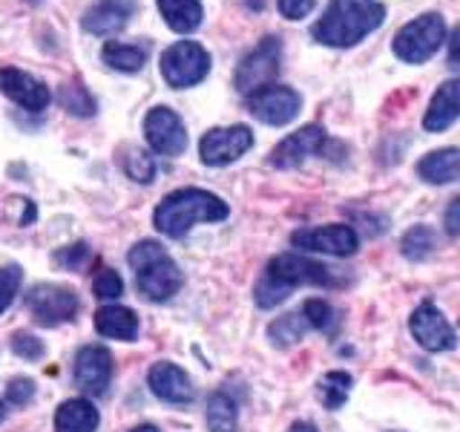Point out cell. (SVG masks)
I'll return each instance as SVG.
<instances>
[{"instance_id": "cell-24", "label": "cell", "mask_w": 460, "mask_h": 432, "mask_svg": "<svg viewBox=\"0 0 460 432\" xmlns=\"http://www.w3.org/2000/svg\"><path fill=\"white\" fill-rule=\"evenodd\" d=\"M150 58L147 43H121V40H107L101 50V61L115 72H138Z\"/></svg>"}, {"instance_id": "cell-42", "label": "cell", "mask_w": 460, "mask_h": 432, "mask_svg": "<svg viewBox=\"0 0 460 432\" xmlns=\"http://www.w3.org/2000/svg\"><path fill=\"white\" fill-rule=\"evenodd\" d=\"M4 418H6V403L0 400V421H4Z\"/></svg>"}, {"instance_id": "cell-18", "label": "cell", "mask_w": 460, "mask_h": 432, "mask_svg": "<svg viewBox=\"0 0 460 432\" xmlns=\"http://www.w3.org/2000/svg\"><path fill=\"white\" fill-rule=\"evenodd\" d=\"M133 12H136V0H95L84 12L81 26L90 35H115L129 23Z\"/></svg>"}, {"instance_id": "cell-22", "label": "cell", "mask_w": 460, "mask_h": 432, "mask_svg": "<svg viewBox=\"0 0 460 432\" xmlns=\"http://www.w3.org/2000/svg\"><path fill=\"white\" fill-rule=\"evenodd\" d=\"M95 331L101 338H112V340H136L138 317L127 306H104L95 311Z\"/></svg>"}, {"instance_id": "cell-10", "label": "cell", "mask_w": 460, "mask_h": 432, "mask_svg": "<svg viewBox=\"0 0 460 432\" xmlns=\"http://www.w3.org/2000/svg\"><path fill=\"white\" fill-rule=\"evenodd\" d=\"M244 101H248V110L253 119H259L262 124H270V127L291 124L302 110V95L282 84H270L265 90L248 95Z\"/></svg>"}, {"instance_id": "cell-1", "label": "cell", "mask_w": 460, "mask_h": 432, "mask_svg": "<svg viewBox=\"0 0 460 432\" xmlns=\"http://www.w3.org/2000/svg\"><path fill=\"white\" fill-rule=\"evenodd\" d=\"M385 21V6L380 0H331L323 18L314 23L311 38L323 47L349 50L377 32Z\"/></svg>"}, {"instance_id": "cell-6", "label": "cell", "mask_w": 460, "mask_h": 432, "mask_svg": "<svg viewBox=\"0 0 460 432\" xmlns=\"http://www.w3.org/2000/svg\"><path fill=\"white\" fill-rule=\"evenodd\" d=\"M279 64H282V40L277 35H268L259 40V47L251 50L242 58V64L236 67L234 84L236 90L248 98L259 90H265L279 76Z\"/></svg>"}, {"instance_id": "cell-35", "label": "cell", "mask_w": 460, "mask_h": 432, "mask_svg": "<svg viewBox=\"0 0 460 432\" xmlns=\"http://www.w3.org/2000/svg\"><path fill=\"white\" fill-rule=\"evenodd\" d=\"M35 398V383L29 378H12L9 386H6V400L14 403V407H23Z\"/></svg>"}, {"instance_id": "cell-16", "label": "cell", "mask_w": 460, "mask_h": 432, "mask_svg": "<svg viewBox=\"0 0 460 432\" xmlns=\"http://www.w3.org/2000/svg\"><path fill=\"white\" fill-rule=\"evenodd\" d=\"M0 93L29 112L47 110L49 101H52V90L47 84L35 76H29V72H23V69H14V67L0 69Z\"/></svg>"}, {"instance_id": "cell-40", "label": "cell", "mask_w": 460, "mask_h": 432, "mask_svg": "<svg viewBox=\"0 0 460 432\" xmlns=\"http://www.w3.org/2000/svg\"><path fill=\"white\" fill-rule=\"evenodd\" d=\"M288 432H320V429H316L314 424H308V421H296Z\"/></svg>"}, {"instance_id": "cell-33", "label": "cell", "mask_w": 460, "mask_h": 432, "mask_svg": "<svg viewBox=\"0 0 460 432\" xmlns=\"http://www.w3.org/2000/svg\"><path fill=\"white\" fill-rule=\"evenodd\" d=\"M21 283H23V271L18 266L0 268V314L12 306V300H14V294H18Z\"/></svg>"}, {"instance_id": "cell-7", "label": "cell", "mask_w": 460, "mask_h": 432, "mask_svg": "<svg viewBox=\"0 0 460 432\" xmlns=\"http://www.w3.org/2000/svg\"><path fill=\"white\" fill-rule=\"evenodd\" d=\"M210 72V55L196 40H176L162 52V78L172 90H187L205 81Z\"/></svg>"}, {"instance_id": "cell-36", "label": "cell", "mask_w": 460, "mask_h": 432, "mask_svg": "<svg viewBox=\"0 0 460 432\" xmlns=\"http://www.w3.org/2000/svg\"><path fill=\"white\" fill-rule=\"evenodd\" d=\"M277 6L282 12V18H288V21H302V18H308V14L314 12L316 0H279Z\"/></svg>"}, {"instance_id": "cell-29", "label": "cell", "mask_w": 460, "mask_h": 432, "mask_svg": "<svg viewBox=\"0 0 460 432\" xmlns=\"http://www.w3.org/2000/svg\"><path fill=\"white\" fill-rule=\"evenodd\" d=\"M402 256L411 259V263H420V259H426L431 254V248H435V234L426 228V225H414L409 228L406 234H402Z\"/></svg>"}, {"instance_id": "cell-12", "label": "cell", "mask_w": 460, "mask_h": 432, "mask_svg": "<svg viewBox=\"0 0 460 432\" xmlns=\"http://www.w3.org/2000/svg\"><path fill=\"white\" fill-rule=\"evenodd\" d=\"M409 328H411V338L429 352H449V349H455V343H457L452 323L446 320L443 311L429 300L420 302V306L411 311Z\"/></svg>"}, {"instance_id": "cell-37", "label": "cell", "mask_w": 460, "mask_h": 432, "mask_svg": "<svg viewBox=\"0 0 460 432\" xmlns=\"http://www.w3.org/2000/svg\"><path fill=\"white\" fill-rule=\"evenodd\" d=\"M90 254V248H86L84 242H78V245H69V248H64V251H58V263L61 266H66V268H72V266H78L81 259Z\"/></svg>"}, {"instance_id": "cell-32", "label": "cell", "mask_w": 460, "mask_h": 432, "mask_svg": "<svg viewBox=\"0 0 460 432\" xmlns=\"http://www.w3.org/2000/svg\"><path fill=\"white\" fill-rule=\"evenodd\" d=\"M93 292L98 300H119L124 294V280L112 268H101L93 280Z\"/></svg>"}, {"instance_id": "cell-27", "label": "cell", "mask_w": 460, "mask_h": 432, "mask_svg": "<svg viewBox=\"0 0 460 432\" xmlns=\"http://www.w3.org/2000/svg\"><path fill=\"white\" fill-rule=\"evenodd\" d=\"M351 374L349 372H328L320 381V400L325 403V410H340L351 395Z\"/></svg>"}, {"instance_id": "cell-38", "label": "cell", "mask_w": 460, "mask_h": 432, "mask_svg": "<svg viewBox=\"0 0 460 432\" xmlns=\"http://www.w3.org/2000/svg\"><path fill=\"white\" fill-rule=\"evenodd\" d=\"M443 225L449 230V237H460V196L449 202V208L443 213Z\"/></svg>"}, {"instance_id": "cell-26", "label": "cell", "mask_w": 460, "mask_h": 432, "mask_svg": "<svg viewBox=\"0 0 460 432\" xmlns=\"http://www.w3.org/2000/svg\"><path fill=\"white\" fill-rule=\"evenodd\" d=\"M239 424V412L236 403L227 392H216L208 400V427L210 432H236Z\"/></svg>"}, {"instance_id": "cell-23", "label": "cell", "mask_w": 460, "mask_h": 432, "mask_svg": "<svg viewBox=\"0 0 460 432\" xmlns=\"http://www.w3.org/2000/svg\"><path fill=\"white\" fill-rule=\"evenodd\" d=\"M158 12H162L164 23L179 35H190L201 26L205 18V9H201V0H155Z\"/></svg>"}, {"instance_id": "cell-31", "label": "cell", "mask_w": 460, "mask_h": 432, "mask_svg": "<svg viewBox=\"0 0 460 432\" xmlns=\"http://www.w3.org/2000/svg\"><path fill=\"white\" fill-rule=\"evenodd\" d=\"M302 317L308 320L311 328H320V331H328L331 326H334V309L328 306L325 300L314 297V300H305V306H302Z\"/></svg>"}, {"instance_id": "cell-41", "label": "cell", "mask_w": 460, "mask_h": 432, "mask_svg": "<svg viewBox=\"0 0 460 432\" xmlns=\"http://www.w3.org/2000/svg\"><path fill=\"white\" fill-rule=\"evenodd\" d=\"M129 432H158V427H153V424H141V427L129 429Z\"/></svg>"}, {"instance_id": "cell-34", "label": "cell", "mask_w": 460, "mask_h": 432, "mask_svg": "<svg viewBox=\"0 0 460 432\" xmlns=\"http://www.w3.org/2000/svg\"><path fill=\"white\" fill-rule=\"evenodd\" d=\"M12 352L23 357V360H40L43 357V343L35 335H26V331H14L12 335Z\"/></svg>"}, {"instance_id": "cell-13", "label": "cell", "mask_w": 460, "mask_h": 432, "mask_svg": "<svg viewBox=\"0 0 460 432\" xmlns=\"http://www.w3.org/2000/svg\"><path fill=\"white\" fill-rule=\"evenodd\" d=\"M144 136L158 156H181L187 150V130L176 110L153 107L144 119Z\"/></svg>"}, {"instance_id": "cell-39", "label": "cell", "mask_w": 460, "mask_h": 432, "mask_svg": "<svg viewBox=\"0 0 460 432\" xmlns=\"http://www.w3.org/2000/svg\"><path fill=\"white\" fill-rule=\"evenodd\" d=\"M449 64L460 67V26L452 29V38H449Z\"/></svg>"}, {"instance_id": "cell-14", "label": "cell", "mask_w": 460, "mask_h": 432, "mask_svg": "<svg viewBox=\"0 0 460 432\" xmlns=\"http://www.w3.org/2000/svg\"><path fill=\"white\" fill-rule=\"evenodd\" d=\"M75 386L86 395H104L112 381V355L104 346H84L72 366Z\"/></svg>"}, {"instance_id": "cell-5", "label": "cell", "mask_w": 460, "mask_h": 432, "mask_svg": "<svg viewBox=\"0 0 460 432\" xmlns=\"http://www.w3.org/2000/svg\"><path fill=\"white\" fill-rule=\"evenodd\" d=\"M446 40V21L440 12H426L417 14L414 21L397 29L392 40V50L400 61L406 64H423L435 55Z\"/></svg>"}, {"instance_id": "cell-2", "label": "cell", "mask_w": 460, "mask_h": 432, "mask_svg": "<svg viewBox=\"0 0 460 432\" xmlns=\"http://www.w3.org/2000/svg\"><path fill=\"white\" fill-rule=\"evenodd\" d=\"M299 285H334V277L316 259L302 254H279L270 259L265 274L259 277L253 300L259 309H273L291 297V292Z\"/></svg>"}, {"instance_id": "cell-20", "label": "cell", "mask_w": 460, "mask_h": 432, "mask_svg": "<svg viewBox=\"0 0 460 432\" xmlns=\"http://www.w3.org/2000/svg\"><path fill=\"white\" fill-rule=\"evenodd\" d=\"M417 176L429 184L460 182V148H443L417 162Z\"/></svg>"}, {"instance_id": "cell-17", "label": "cell", "mask_w": 460, "mask_h": 432, "mask_svg": "<svg viewBox=\"0 0 460 432\" xmlns=\"http://www.w3.org/2000/svg\"><path fill=\"white\" fill-rule=\"evenodd\" d=\"M147 383H150L155 398H162L164 403H176V407H184V403H190L196 398V389H193L190 374H187L176 364H167V360L150 366Z\"/></svg>"}, {"instance_id": "cell-30", "label": "cell", "mask_w": 460, "mask_h": 432, "mask_svg": "<svg viewBox=\"0 0 460 432\" xmlns=\"http://www.w3.org/2000/svg\"><path fill=\"white\" fill-rule=\"evenodd\" d=\"M121 165H124V173L133 182L138 184H150L155 179V162H153V156H147L144 150L138 148H127L124 156H121Z\"/></svg>"}, {"instance_id": "cell-25", "label": "cell", "mask_w": 460, "mask_h": 432, "mask_svg": "<svg viewBox=\"0 0 460 432\" xmlns=\"http://www.w3.org/2000/svg\"><path fill=\"white\" fill-rule=\"evenodd\" d=\"M308 328L311 326H308L305 317H302V311H296V314H282V317H277V320L268 326V338H270L273 346H279V349H288V346L299 343L302 335H305Z\"/></svg>"}, {"instance_id": "cell-43", "label": "cell", "mask_w": 460, "mask_h": 432, "mask_svg": "<svg viewBox=\"0 0 460 432\" xmlns=\"http://www.w3.org/2000/svg\"><path fill=\"white\" fill-rule=\"evenodd\" d=\"M29 4H38V0H29Z\"/></svg>"}, {"instance_id": "cell-4", "label": "cell", "mask_w": 460, "mask_h": 432, "mask_svg": "<svg viewBox=\"0 0 460 432\" xmlns=\"http://www.w3.org/2000/svg\"><path fill=\"white\" fill-rule=\"evenodd\" d=\"M127 259L136 271V285H138L141 297H147L153 302H164V300L179 294V288L184 283V274L170 259V254L162 248V242L141 239L129 248Z\"/></svg>"}, {"instance_id": "cell-8", "label": "cell", "mask_w": 460, "mask_h": 432, "mask_svg": "<svg viewBox=\"0 0 460 432\" xmlns=\"http://www.w3.org/2000/svg\"><path fill=\"white\" fill-rule=\"evenodd\" d=\"M26 309L40 326H61V323L75 320V314L81 309V300L69 285L38 283V285L29 288Z\"/></svg>"}, {"instance_id": "cell-3", "label": "cell", "mask_w": 460, "mask_h": 432, "mask_svg": "<svg viewBox=\"0 0 460 432\" xmlns=\"http://www.w3.org/2000/svg\"><path fill=\"white\" fill-rule=\"evenodd\" d=\"M227 205L201 187H181V191L167 194L153 213V225L162 230L164 237L179 239L199 222H222L227 220Z\"/></svg>"}, {"instance_id": "cell-11", "label": "cell", "mask_w": 460, "mask_h": 432, "mask_svg": "<svg viewBox=\"0 0 460 432\" xmlns=\"http://www.w3.org/2000/svg\"><path fill=\"white\" fill-rule=\"evenodd\" d=\"M291 245L308 254H334L351 256L359 245L357 230L349 225H320V228H299L291 234Z\"/></svg>"}, {"instance_id": "cell-28", "label": "cell", "mask_w": 460, "mask_h": 432, "mask_svg": "<svg viewBox=\"0 0 460 432\" xmlns=\"http://www.w3.org/2000/svg\"><path fill=\"white\" fill-rule=\"evenodd\" d=\"M58 101H61V107L69 112V115H78V119H90L95 115V98L90 95L84 84H64L61 93H58Z\"/></svg>"}, {"instance_id": "cell-9", "label": "cell", "mask_w": 460, "mask_h": 432, "mask_svg": "<svg viewBox=\"0 0 460 432\" xmlns=\"http://www.w3.org/2000/svg\"><path fill=\"white\" fill-rule=\"evenodd\" d=\"M253 148V133L251 127L234 124V127H213L208 130L199 141V158L208 167H225L234 165Z\"/></svg>"}, {"instance_id": "cell-19", "label": "cell", "mask_w": 460, "mask_h": 432, "mask_svg": "<svg viewBox=\"0 0 460 432\" xmlns=\"http://www.w3.org/2000/svg\"><path fill=\"white\" fill-rule=\"evenodd\" d=\"M460 119V78L443 81L438 86L435 98L429 101V110L423 115V127L429 133H443Z\"/></svg>"}, {"instance_id": "cell-15", "label": "cell", "mask_w": 460, "mask_h": 432, "mask_svg": "<svg viewBox=\"0 0 460 432\" xmlns=\"http://www.w3.org/2000/svg\"><path fill=\"white\" fill-rule=\"evenodd\" d=\"M323 148H325V130L320 124H305V127H299L296 133L282 139L277 148L270 150L268 162L279 170H291V167H299L305 158L316 156Z\"/></svg>"}, {"instance_id": "cell-21", "label": "cell", "mask_w": 460, "mask_h": 432, "mask_svg": "<svg viewBox=\"0 0 460 432\" xmlns=\"http://www.w3.org/2000/svg\"><path fill=\"white\" fill-rule=\"evenodd\" d=\"M98 410L86 398H69L55 412V429L58 432H95L98 429Z\"/></svg>"}]
</instances>
